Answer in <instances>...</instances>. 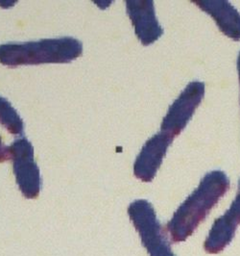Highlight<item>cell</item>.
<instances>
[{
    "label": "cell",
    "mask_w": 240,
    "mask_h": 256,
    "mask_svg": "<svg viewBox=\"0 0 240 256\" xmlns=\"http://www.w3.org/2000/svg\"><path fill=\"white\" fill-rule=\"evenodd\" d=\"M9 152L15 181L22 196L28 200L37 198L41 189V178L32 144L25 137L18 138L10 146Z\"/></svg>",
    "instance_id": "4"
},
{
    "label": "cell",
    "mask_w": 240,
    "mask_h": 256,
    "mask_svg": "<svg viewBox=\"0 0 240 256\" xmlns=\"http://www.w3.org/2000/svg\"><path fill=\"white\" fill-rule=\"evenodd\" d=\"M193 3L215 20L222 33L232 40H240V14L229 1L202 0Z\"/></svg>",
    "instance_id": "9"
},
{
    "label": "cell",
    "mask_w": 240,
    "mask_h": 256,
    "mask_svg": "<svg viewBox=\"0 0 240 256\" xmlns=\"http://www.w3.org/2000/svg\"><path fill=\"white\" fill-rule=\"evenodd\" d=\"M10 159V152H9V148L4 144L2 142V139L0 137V163H3Z\"/></svg>",
    "instance_id": "11"
},
{
    "label": "cell",
    "mask_w": 240,
    "mask_h": 256,
    "mask_svg": "<svg viewBox=\"0 0 240 256\" xmlns=\"http://www.w3.org/2000/svg\"><path fill=\"white\" fill-rule=\"evenodd\" d=\"M83 44L72 37L41 38L36 42H7L0 44V64L19 66L66 64L79 58Z\"/></svg>",
    "instance_id": "2"
},
{
    "label": "cell",
    "mask_w": 240,
    "mask_h": 256,
    "mask_svg": "<svg viewBox=\"0 0 240 256\" xmlns=\"http://www.w3.org/2000/svg\"><path fill=\"white\" fill-rule=\"evenodd\" d=\"M173 140V136L161 131L144 144L133 168L134 174L138 180L151 182L155 178Z\"/></svg>",
    "instance_id": "6"
},
{
    "label": "cell",
    "mask_w": 240,
    "mask_h": 256,
    "mask_svg": "<svg viewBox=\"0 0 240 256\" xmlns=\"http://www.w3.org/2000/svg\"><path fill=\"white\" fill-rule=\"evenodd\" d=\"M230 189V180L222 170L207 174L194 192L179 206L166 230L174 243L186 241L196 230L220 198Z\"/></svg>",
    "instance_id": "1"
},
{
    "label": "cell",
    "mask_w": 240,
    "mask_h": 256,
    "mask_svg": "<svg viewBox=\"0 0 240 256\" xmlns=\"http://www.w3.org/2000/svg\"><path fill=\"white\" fill-rule=\"evenodd\" d=\"M126 11L135 33L143 46H150L162 37L164 30L160 26L151 0H127Z\"/></svg>",
    "instance_id": "7"
},
{
    "label": "cell",
    "mask_w": 240,
    "mask_h": 256,
    "mask_svg": "<svg viewBox=\"0 0 240 256\" xmlns=\"http://www.w3.org/2000/svg\"><path fill=\"white\" fill-rule=\"evenodd\" d=\"M0 124L13 135H21L24 131V122L17 111L5 98L0 96Z\"/></svg>",
    "instance_id": "10"
},
{
    "label": "cell",
    "mask_w": 240,
    "mask_h": 256,
    "mask_svg": "<svg viewBox=\"0 0 240 256\" xmlns=\"http://www.w3.org/2000/svg\"><path fill=\"white\" fill-rule=\"evenodd\" d=\"M204 94V83L199 81L190 83L169 107L163 120L161 131L170 134L174 138L178 136L189 124L196 108L202 102Z\"/></svg>",
    "instance_id": "5"
},
{
    "label": "cell",
    "mask_w": 240,
    "mask_h": 256,
    "mask_svg": "<svg viewBox=\"0 0 240 256\" xmlns=\"http://www.w3.org/2000/svg\"><path fill=\"white\" fill-rule=\"evenodd\" d=\"M128 215L142 246L150 256H176L165 237L153 205L146 200H137L128 207Z\"/></svg>",
    "instance_id": "3"
},
{
    "label": "cell",
    "mask_w": 240,
    "mask_h": 256,
    "mask_svg": "<svg viewBox=\"0 0 240 256\" xmlns=\"http://www.w3.org/2000/svg\"><path fill=\"white\" fill-rule=\"evenodd\" d=\"M240 226V181L239 192L224 215L215 220L204 244L205 250L210 254H217L224 250L233 241Z\"/></svg>",
    "instance_id": "8"
},
{
    "label": "cell",
    "mask_w": 240,
    "mask_h": 256,
    "mask_svg": "<svg viewBox=\"0 0 240 256\" xmlns=\"http://www.w3.org/2000/svg\"><path fill=\"white\" fill-rule=\"evenodd\" d=\"M238 72H239V77H240V55H239V59H238Z\"/></svg>",
    "instance_id": "12"
}]
</instances>
